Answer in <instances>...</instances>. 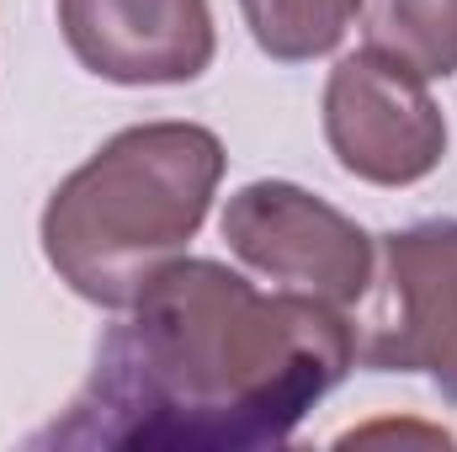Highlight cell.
I'll use <instances>...</instances> for the list:
<instances>
[{
	"mask_svg": "<svg viewBox=\"0 0 457 452\" xmlns=\"http://www.w3.org/2000/svg\"><path fill=\"white\" fill-rule=\"evenodd\" d=\"M345 309L255 288L224 261L176 255L122 309L70 410L32 448L261 452L356 367Z\"/></svg>",
	"mask_w": 457,
	"mask_h": 452,
	"instance_id": "cell-1",
	"label": "cell"
},
{
	"mask_svg": "<svg viewBox=\"0 0 457 452\" xmlns=\"http://www.w3.org/2000/svg\"><path fill=\"white\" fill-rule=\"evenodd\" d=\"M224 165V138L203 122L112 133L43 208L37 234L54 277L96 309H128L208 224Z\"/></svg>",
	"mask_w": 457,
	"mask_h": 452,
	"instance_id": "cell-2",
	"label": "cell"
},
{
	"mask_svg": "<svg viewBox=\"0 0 457 452\" xmlns=\"http://www.w3.org/2000/svg\"><path fill=\"white\" fill-rule=\"evenodd\" d=\"M228 250L266 282L351 309L372 288V234L298 181H250L228 197Z\"/></svg>",
	"mask_w": 457,
	"mask_h": 452,
	"instance_id": "cell-3",
	"label": "cell"
},
{
	"mask_svg": "<svg viewBox=\"0 0 457 452\" xmlns=\"http://www.w3.org/2000/svg\"><path fill=\"white\" fill-rule=\"evenodd\" d=\"M325 144L367 187H415L447 160V117L410 64L356 48L325 80Z\"/></svg>",
	"mask_w": 457,
	"mask_h": 452,
	"instance_id": "cell-4",
	"label": "cell"
},
{
	"mask_svg": "<svg viewBox=\"0 0 457 452\" xmlns=\"http://www.w3.org/2000/svg\"><path fill=\"white\" fill-rule=\"evenodd\" d=\"M388 309L356 351L372 372H420L457 405V219L383 234Z\"/></svg>",
	"mask_w": 457,
	"mask_h": 452,
	"instance_id": "cell-5",
	"label": "cell"
},
{
	"mask_svg": "<svg viewBox=\"0 0 457 452\" xmlns=\"http://www.w3.org/2000/svg\"><path fill=\"white\" fill-rule=\"evenodd\" d=\"M59 32L112 86H187L219 54L208 0H59Z\"/></svg>",
	"mask_w": 457,
	"mask_h": 452,
	"instance_id": "cell-6",
	"label": "cell"
},
{
	"mask_svg": "<svg viewBox=\"0 0 457 452\" xmlns=\"http://www.w3.org/2000/svg\"><path fill=\"white\" fill-rule=\"evenodd\" d=\"M367 48L410 64L420 80L457 75V0H361Z\"/></svg>",
	"mask_w": 457,
	"mask_h": 452,
	"instance_id": "cell-7",
	"label": "cell"
},
{
	"mask_svg": "<svg viewBox=\"0 0 457 452\" xmlns=\"http://www.w3.org/2000/svg\"><path fill=\"white\" fill-rule=\"evenodd\" d=\"M255 48L277 64H309L341 48L361 0H239Z\"/></svg>",
	"mask_w": 457,
	"mask_h": 452,
	"instance_id": "cell-8",
	"label": "cell"
}]
</instances>
